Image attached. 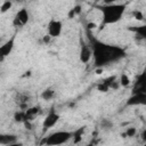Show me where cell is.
I'll return each mask as SVG.
<instances>
[{"mask_svg":"<svg viewBox=\"0 0 146 146\" xmlns=\"http://www.w3.org/2000/svg\"><path fill=\"white\" fill-rule=\"evenodd\" d=\"M92 56L95 59V65L97 67H103L113 62H116L125 56L123 49L117 46L107 44L99 41H92L91 43Z\"/></svg>","mask_w":146,"mask_h":146,"instance_id":"obj_1","label":"cell"},{"mask_svg":"<svg viewBox=\"0 0 146 146\" xmlns=\"http://www.w3.org/2000/svg\"><path fill=\"white\" fill-rule=\"evenodd\" d=\"M127 5L125 3H105L99 7V10L102 13L103 24H114L119 22L124 11H125Z\"/></svg>","mask_w":146,"mask_h":146,"instance_id":"obj_2","label":"cell"},{"mask_svg":"<svg viewBox=\"0 0 146 146\" xmlns=\"http://www.w3.org/2000/svg\"><path fill=\"white\" fill-rule=\"evenodd\" d=\"M72 138V131H66V130H60V131H55L47 137H44L41 141V144L50 145V146H57L65 144Z\"/></svg>","mask_w":146,"mask_h":146,"instance_id":"obj_3","label":"cell"},{"mask_svg":"<svg viewBox=\"0 0 146 146\" xmlns=\"http://www.w3.org/2000/svg\"><path fill=\"white\" fill-rule=\"evenodd\" d=\"M58 121H59V114L54 108H51L48 112V114L46 115V117L43 119V122H42V130H43V132L47 131L48 129L52 128Z\"/></svg>","mask_w":146,"mask_h":146,"instance_id":"obj_4","label":"cell"},{"mask_svg":"<svg viewBox=\"0 0 146 146\" xmlns=\"http://www.w3.org/2000/svg\"><path fill=\"white\" fill-rule=\"evenodd\" d=\"M29 19H30V15H29L27 9L22 8L16 13V15L13 19V25L16 26V27H22L25 24H27Z\"/></svg>","mask_w":146,"mask_h":146,"instance_id":"obj_5","label":"cell"},{"mask_svg":"<svg viewBox=\"0 0 146 146\" xmlns=\"http://www.w3.org/2000/svg\"><path fill=\"white\" fill-rule=\"evenodd\" d=\"M47 30H48V34L51 38H57L60 35L62 30H63V24L58 19H51L48 25H47Z\"/></svg>","mask_w":146,"mask_h":146,"instance_id":"obj_6","label":"cell"},{"mask_svg":"<svg viewBox=\"0 0 146 146\" xmlns=\"http://www.w3.org/2000/svg\"><path fill=\"white\" fill-rule=\"evenodd\" d=\"M15 46V36L10 38L8 41H6L2 46H0V63L5 60V58L7 56L10 55V52L13 51Z\"/></svg>","mask_w":146,"mask_h":146,"instance_id":"obj_7","label":"cell"},{"mask_svg":"<svg viewBox=\"0 0 146 146\" xmlns=\"http://www.w3.org/2000/svg\"><path fill=\"white\" fill-rule=\"evenodd\" d=\"M146 103V91L143 92H135L131 97L127 100V105L136 106V105H144Z\"/></svg>","mask_w":146,"mask_h":146,"instance_id":"obj_8","label":"cell"},{"mask_svg":"<svg viewBox=\"0 0 146 146\" xmlns=\"http://www.w3.org/2000/svg\"><path fill=\"white\" fill-rule=\"evenodd\" d=\"M92 56V50H91V47L90 44L86 43L84 41H81V47H80V60L82 63H88L90 60Z\"/></svg>","mask_w":146,"mask_h":146,"instance_id":"obj_9","label":"cell"},{"mask_svg":"<svg viewBox=\"0 0 146 146\" xmlns=\"http://www.w3.org/2000/svg\"><path fill=\"white\" fill-rule=\"evenodd\" d=\"M116 78H117L116 75L107 76L106 79H104L102 82L98 83V86H97V90L100 91V92H107V91L111 89V84H112V82H113Z\"/></svg>","mask_w":146,"mask_h":146,"instance_id":"obj_10","label":"cell"},{"mask_svg":"<svg viewBox=\"0 0 146 146\" xmlns=\"http://www.w3.org/2000/svg\"><path fill=\"white\" fill-rule=\"evenodd\" d=\"M0 144L1 145H16L17 136L13 133H0Z\"/></svg>","mask_w":146,"mask_h":146,"instance_id":"obj_11","label":"cell"},{"mask_svg":"<svg viewBox=\"0 0 146 146\" xmlns=\"http://www.w3.org/2000/svg\"><path fill=\"white\" fill-rule=\"evenodd\" d=\"M145 91V81H144V75H139L135 82V87H133V94L135 92H143Z\"/></svg>","mask_w":146,"mask_h":146,"instance_id":"obj_12","label":"cell"},{"mask_svg":"<svg viewBox=\"0 0 146 146\" xmlns=\"http://www.w3.org/2000/svg\"><path fill=\"white\" fill-rule=\"evenodd\" d=\"M24 111H25L26 120L32 121L33 117H34L36 114H39V112H40V107H39V106H31V107H27V108L24 110Z\"/></svg>","mask_w":146,"mask_h":146,"instance_id":"obj_13","label":"cell"},{"mask_svg":"<svg viewBox=\"0 0 146 146\" xmlns=\"http://www.w3.org/2000/svg\"><path fill=\"white\" fill-rule=\"evenodd\" d=\"M84 130H86V127H80L78 129H75L74 131H72V138H73V143L74 144H78L80 143V140L82 139V136L84 133Z\"/></svg>","mask_w":146,"mask_h":146,"instance_id":"obj_14","label":"cell"},{"mask_svg":"<svg viewBox=\"0 0 146 146\" xmlns=\"http://www.w3.org/2000/svg\"><path fill=\"white\" fill-rule=\"evenodd\" d=\"M129 30L132 31V32H135L140 39H145L146 38V26L145 25H141V26H131Z\"/></svg>","mask_w":146,"mask_h":146,"instance_id":"obj_15","label":"cell"},{"mask_svg":"<svg viewBox=\"0 0 146 146\" xmlns=\"http://www.w3.org/2000/svg\"><path fill=\"white\" fill-rule=\"evenodd\" d=\"M117 80H119V83H120V86L121 87H123V88H127V87H129V84H130V78L128 76V74L127 73H121L120 74V76L117 78Z\"/></svg>","mask_w":146,"mask_h":146,"instance_id":"obj_16","label":"cell"},{"mask_svg":"<svg viewBox=\"0 0 146 146\" xmlns=\"http://www.w3.org/2000/svg\"><path fill=\"white\" fill-rule=\"evenodd\" d=\"M55 97V90L51 88H47L41 92V98L43 100H51Z\"/></svg>","mask_w":146,"mask_h":146,"instance_id":"obj_17","label":"cell"},{"mask_svg":"<svg viewBox=\"0 0 146 146\" xmlns=\"http://www.w3.org/2000/svg\"><path fill=\"white\" fill-rule=\"evenodd\" d=\"M14 120H15V122H17V123H23L24 121H26L25 111L19 110V111H17V112H15V114H14Z\"/></svg>","mask_w":146,"mask_h":146,"instance_id":"obj_18","label":"cell"},{"mask_svg":"<svg viewBox=\"0 0 146 146\" xmlns=\"http://www.w3.org/2000/svg\"><path fill=\"white\" fill-rule=\"evenodd\" d=\"M100 128L103 130H108V129H112L113 128V122L108 119H103L100 121Z\"/></svg>","mask_w":146,"mask_h":146,"instance_id":"obj_19","label":"cell"},{"mask_svg":"<svg viewBox=\"0 0 146 146\" xmlns=\"http://www.w3.org/2000/svg\"><path fill=\"white\" fill-rule=\"evenodd\" d=\"M11 6H13V2H11V0H5L3 2H2V5L0 6V13H7L10 8H11Z\"/></svg>","mask_w":146,"mask_h":146,"instance_id":"obj_20","label":"cell"},{"mask_svg":"<svg viewBox=\"0 0 146 146\" xmlns=\"http://www.w3.org/2000/svg\"><path fill=\"white\" fill-rule=\"evenodd\" d=\"M136 133H137V129L135 127H129V128H127V130L123 133V136L124 137H135Z\"/></svg>","mask_w":146,"mask_h":146,"instance_id":"obj_21","label":"cell"},{"mask_svg":"<svg viewBox=\"0 0 146 146\" xmlns=\"http://www.w3.org/2000/svg\"><path fill=\"white\" fill-rule=\"evenodd\" d=\"M132 15H133L135 19H137V21H143L144 19V15H143V13L140 10H135L132 13Z\"/></svg>","mask_w":146,"mask_h":146,"instance_id":"obj_22","label":"cell"},{"mask_svg":"<svg viewBox=\"0 0 146 146\" xmlns=\"http://www.w3.org/2000/svg\"><path fill=\"white\" fill-rule=\"evenodd\" d=\"M73 10H74L75 15H80V13H81V6H80V5L74 6V7H73Z\"/></svg>","mask_w":146,"mask_h":146,"instance_id":"obj_23","label":"cell"},{"mask_svg":"<svg viewBox=\"0 0 146 146\" xmlns=\"http://www.w3.org/2000/svg\"><path fill=\"white\" fill-rule=\"evenodd\" d=\"M76 15H75V13H74V10H73V8L72 9H70V11H68V14H67V17L68 18H73V17H75Z\"/></svg>","mask_w":146,"mask_h":146,"instance_id":"obj_24","label":"cell"},{"mask_svg":"<svg viewBox=\"0 0 146 146\" xmlns=\"http://www.w3.org/2000/svg\"><path fill=\"white\" fill-rule=\"evenodd\" d=\"M50 39H51V36H50L49 34H47V35H44V36L42 38V41H43L44 43H48V42L50 41Z\"/></svg>","mask_w":146,"mask_h":146,"instance_id":"obj_25","label":"cell"},{"mask_svg":"<svg viewBox=\"0 0 146 146\" xmlns=\"http://www.w3.org/2000/svg\"><path fill=\"white\" fill-rule=\"evenodd\" d=\"M87 27H88V30H94V29H96V27H97V25H96L95 23H88Z\"/></svg>","mask_w":146,"mask_h":146,"instance_id":"obj_26","label":"cell"},{"mask_svg":"<svg viewBox=\"0 0 146 146\" xmlns=\"http://www.w3.org/2000/svg\"><path fill=\"white\" fill-rule=\"evenodd\" d=\"M116 1H120V0H104L105 3H115Z\"/></svg>","mask_w":146,"mask_h":146,"instance_id":"obj_27","label":"cell"}]
</instances>
